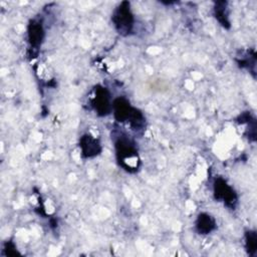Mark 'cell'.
<instances>
[{"label": "cell", "instance_id": "6da1fadb", "mask_svg": "<svg viewBox=\"0 0 257 257\" xmlns=\"http://www.w3.org/2000/svg\"><path fill=\"white\" fill-rule=\"evenodd\" d=\"M114 149L118 165L126 172H136L140 162L136 144L127 136L120 135L114 141Z\"/></svg>", "mask_w": 257, "mask_h": 257}, {"label": "cell", "instance_id": "7a4b0ae2", "mask_svg": "<svg viewBox=\"0 0 257 257\" xmlns=\"http://www.w3.org/2000/svg\"><path fill=\"white\" fill-rule=\"evenodd\" d=\"M111 21L115 30L122 36H127L134 29L135 16L131 10V4L127 1H122L113 10Z\"/></svg>", "mask_w": 257, "mask_h": 257}, {"label": "cell", "instance_id": "3957f363", "mask_svg": "<svg viewBox=\"0 0 257 257\" xmlns=\"http://www.w3.org/2000/svg\"><path fill=\"white\" fill-rule=\"evenodd\" d=\"M91 106L99 116H106L112 111V102L108 89L101 85H96L94 95L91 99Z\"/></svg>", "mask_w": 257, "mask_h": 257}, {"label": "cell", "instance_id": "277c9868", "mask_svg": "<svg viewBox=\"0 0 257 257\" xmlns=\"http://www.w3.org/2000/svg\"><path fill=\"white\" fill-rule=\"evenodd\" d=\"M214 198L223 202L230 209H234L237 204V195L234 189L221 177L214 181Z\"/></svg>", "mask_w": 257, "mask_h": 257}, {"label": "cell", "instance_id": "5b68a950", "mask_svg": "<svg viewBox=\"0 0 257 257\" xmlns=\"http://www.w3.org/2000/svg\"><path fill=\"white\" fill-rule=\"evenodd\" d=\"M79 149L82 158L90 159L98 156L101 153V144L99 140L91 134H84L79 139Z\"/></svg>", "mask_w": 257, "mask_h": 257}, {"label": "cell", "instance_id": "8992f818", "mask_svg": "<svg viewBox=\"0 0 257 257\" xmlns=\"http://www.w3.org/2000/svg\"><path fill=\"white\" fill-rule=\"evenodd\" d=\"M134 108L135 107L123 96H118L112 101V113L115 120L118 122L127 121Z\"/></svg>", "mask_w": 257, "mask_h": 257}, {"label": "cell", "instance_id": "52a82bcc", "mask_svg": "<svg viewBox=\"0 0 257 257\" xmlns=\"http://www.w3.org/2000/svg\"><path fill=\"white\" fill-rule=\"evenodd\" d=\"M27 38L31 48L37 49L44 39V28L40 20L33 19L27 27Z\"/></svg>", "mask_w": 257, "mask_h": 257}, {"label": "cell", "instance_id": "ba28073f", "mask_svg": "<svg viewBox=\"0 0 257 257\" xmlns=\"http://www.w3.org/2000/svg\"><path fill=\"white\" fill-rule=\"evenodd\" d=\"M216 229L215 219L208 213H200L196 220V230L199 234L207 235Z\"/></svg>", "mask_w": 257, "mask_h": 257}, {"label": "cell", "instance_id": "9c48e42d", "mask_svg": "<svg viewBox=\"0 0 257 257\" xmlns=\"http://www.w3.org/2000/svg\"><path fill=\"white\" fill-rule=\"evenodd\" d=\"M214 16L217 19V21L224 28H230V20H229V12H228L227 2H225V1L215 2Z\"/></svg>", "mask_w": 257, "mask_h": 257}, {"label": "cell", "instance_id": "30bf717a", "mask_svg": "<svg viewBox=\"0 0 257 257\" xmlns=\"http://www.w3.org/2000/svg\"><path fill=\"white\" fill-rule=\"evenodd\" d=\"M245 247L249 255L254 256L257 250V235L254 230L246 231L245 233Z\"/></svg>", "mask_w": 257, "mask_h": 257}]
</instances>
